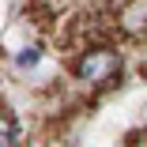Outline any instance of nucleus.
<instances>
[{
  "mask_svg": "<svg viewBox=\"0 0 147 147\" xmlns=\"http://www.w3.org/2000/svg\"><path fill=\"white\" fill-rule=\"evenodd\" d=\"M117 68H121V57H117L113 49H94V53H87L83 61H79V76L87 83H102L109 79Z\"/></svg>",
  "mask_w": 147,
  "mask_h": 147,
  "instance_id": "obj_1",
  "label": "nucleus"
},
{
  "mask_svg": "<svg viewBox=\"0 0 147 147\" xmlns=\"http://www.w3.org/2000/svg\"><path fill=\"white\" fill-rule=\"evenodd\" d=\"M0 147H15V125L8 117H0Z\"/></svg>",
  "mask_w": 147,
  "mask_h": 147,
  "instance_id": "obj_2",
  "label": "nucleus"
}]
</instances>
